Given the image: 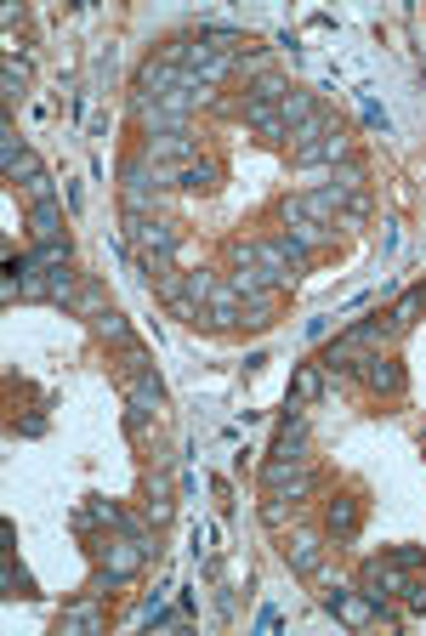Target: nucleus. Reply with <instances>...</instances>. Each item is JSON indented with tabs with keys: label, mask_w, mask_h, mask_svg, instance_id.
Returning <instances> with one entry per match:
<instances>
[{
	"label": "nucleus",
	"mask_w": 426,
	"mask_h": 636,
	"mask_svg": "<svg viewBox=\"0 0 426 636\" xmlns=\"http://www.w3.org/2000/svg\"><path fill=\"white\" fill-rule=\"evenodd\" d=\"M125 245L142 250V262L148 267H171L182 250V233L177 222H165V216H148V211H125Z\"/></svg>",
	"instance_id": "nucleus-1"
},
{
	"label": "nucleus",
	"mask_w": 426,
	"mask_h": 636,
	"mask_svg": "<svg viewBox=\"0 0 426 636\" xmlns=\"http://www.w3.org/2000/svg\"><path fill=\"white\" fill-rule=\"evenodd\" d=\"M324 614H336L347 631H370V625H404V619L392 614L387 602H375L364 585H341V580L324 591Z\"/></svg>",
	"instance_id": "nucleus-2"
},
{
	"label": "nucleus",
	"mask_w": 426,
	"mask_h": 636,
	"mask_svg": "<svg viewBox=\"0 0 426 636\" xmlns=\"http://www.w3.org/2000/svg\"><path fill=\"white\" fill-rule=\"evenodd\" d=\"M137 159H148V165H171V171H182V165H194V159H199V142L188 137V131H154V137H142Z\"/></svg>",
	"instance_id": "nucleus-3"
},
{
	"label": "nucleus",
	"mask_w": 426,
	"mask_h": 636,
	"mask_svg": "<svg viewBox=\"0 0 426 636\" xmlns=\"http://www.w3.org/2000/svg\"><path fill=\"white\" fill-rule=\"evenodd\" d=\"M358 585H364L375 602H392V597L409 591V568H398L392 557H370V563L358 568Z\"/></svg>",
	"instance_id": "nucleus-4"
},
{
	"label": "nucleus",
	"mask_w": 426,
	"mask_h": 636,
	"mask_svg": "<svg viewBox=\"0 0 426 636\" xmlns=\"http://www.w3.org/2000/svg\"><path fill=\"white\" fill-rule=\"evenodd\" d=\"M103 602L108 597H91V591H80V597L57 614V636H97L108 625V614H103Z\"/></svg>",
	"instance_id": "nucleus-5"
},
{
	"label": "nucleus",
	"mask_w": 426,
	"mask_h": 636,
	"mask_svg": "<svg viewBox=\"0 0 426 636\" xmlns=\"http://www.w3.org/2000/svg\"><path fill=\"white\" fill-rule=\"evenodd\" d=\"M142 517H148L154 529H165V523L177 517V489H171V472H165V466H154V472L142 477Z\"/></svg>",
	"instance_id": "nucleus-6"
},
{
	"label": "nucleus",
	"mask_w": 426,
	"mask_h": 636,
	"mask_svg": "<svg viewBox=\"0 0 426 636\" xmlns=\"http://www.w3.org/2000/svg\"><path fill=\"white\" fill-rule=\"evenodd\" d=\"M358 381H364L375 398H404V364H398L392 353L364 358V364H358Z\"/></svg>",
	"instance_id": "nucleus-7"
},
{
	"label": "nucleus",
	"mask_w": 426,
	"mask_h": 636,
	"mask_svg": "<svg viewBox=\"0 0 426 636\" xmlns=\"http://www.w3.org/2000/svg\"><path fill=\"white\" fill-rule=\"evenodd\" d=\"M358 523H364V506H358V495H330V500H324V534H330L336 546L358 540Z\"/></svg>",
	"instance_id": "nucleus-8"
},
{
	"label": "nucleus",
	"mask_w": 426,
	"mask_h": 636,
	"mask_svg": "<svg viewBox=\"0 0 426 636\" xmlns=\"http://www.w3.org/2000/svg\"><path fill=\"white\" fill-rule=\"evenodd\" d=\"M284 563H290V574H302V580H313L324 563V534L319 529H296L290 540H284Z\"/></svg>",
	"instance_id": "nucleus-9"
},
{
	"label": "nucleus",
	"mask_w": 426,
	"mask_h": 636,
	"mask_svg": "<svg viewBox=\"0 0 426 636\" xmlns=\"http://www.w3.org/2000/svg\"><path fill=\"white\" fill-rule=\"evenodd\" d=\"M23 222H29V239H35V245H46V239H69V233H63V199H40V205H29Z\"/></svg>",
	"instance_id": "nucleus-10"
},
{
	"label": "nucleus",
	"mask_w": 426,
	"mask_h": 636,
	"mask_svg": "<svg viewBox=\"0 0 426 636\" xmlns=\"http://www.w3.org/2000/svg\"><path fill=\"white\" fill-rule=\"evenodd\" d=\"M347 159H353V137H347V131H336V137L313 142L307 154H296V165H307V171H324V165H347Z\"/></svg>",
	"instance_id": "nucleus-11"
},
{
	"label": "nucleus",
	"mask_w": 426,
	"mask_h": 636,
	"mask_svg": "<svg viewBox=\"0 0 426 636\" xmlns=\"http://www.w3.org/2000/svg\"><path fill=\"white\" fill-rule=\"evenodd\" d=\"M239 114H245V125H250V131H256L262 142H290V125H284L279 108H267V103H245Z\"/></svg>",
	"instance_id": "nucleus-12"
},
{
	"label": "nucleus",
	"mask_w": 426,
	"mask_h": 636,
	"mask_svg": "<svg viewBox=\"0 0 426 636\" xmlns=\"http://www.w3.org/2000/svg\"><path fill=\"white\" fill-rule=\"evenodd\" d=\"M91 336L120 353V347H131V341H137V330H131V318H125V313H114V307H108V313L91 318Z\"/></svg>",
	"instance_id": "nucleus-13"
},
{
	"label": "nucleus",
	"mask_w": 426,
	"mask_h": 636,
	"mask_svg": "<svg viewBox=\"0 0 426 636\" xmlns=\"http://www.w3.org/2000/svg\"><path fill=\"white\" fill-rule=\"evenodd\" d=\"M336 131H341V120H336V114H330V108H319V114H313V120H307V125H296V131H290V154H307L313 142L336 137Z\"/></svg>",
	"instance_id": "nucleus-14"
},
{
	"label": "nucleus",
	"mask_w": 426,
	"mask_h": 636,
	"mask_svg": "<svg viewBox=\"0 0 426 636\" xmlns=\"http://www.w3.org/2000/svg\"><path fill=\"white\" fill-rule=\"evenodd\" d=\"M216 182H222V165H216V159H194V165L177 171V188H188V194H216Z\"/></svg>",
	"instance_id": "nucleus-15"
},
{
	"label": "nucleus",
	"mask_w": 426,
	"mask_h": 636,
	"mask_svg": "<svg viewBox=\"0 0 426 636\" xmlns=\"http://www.w3.org/2000/svg\"><path fill=\"white\" fill-rule=\"evenodd\" d=\"M205 324H211V330H233V324H245V301L222 284V290H216V301L205 307Z\"/></svg>",
	"instance_id": "nucleus-16"
},
{
	"label": "nucleus",
	"mask_w": 426,
	"mask_h": 636,
	"mask_svg": "<svg viewBox=\"0 0 426 636\" xmlns=\"http://www.w3.org/2000/svg\"><path fill=\"white\" fill-rule=\"evenodd\" d=\"M319 398H324V364L313 358V364H302L296 381H290V404L302 409V404H319Z\"/></svg>",
	"instance_id": "nucleus-17"
},
{
	"label": "nucleus",
	"mask_w": 426,
	"mask_h": 636,
	"mask_svg": "<svg viewBox=\"0 0 426 636\" xmlns=\"http://www.w3.org/2000/svg\"><path fill=\"white\" fill-rule=\"evenodd\" d=\"M319 97H313V91H302V86H290V97H284L279 103V114H284V125H290V131H296V125H307L313 120V114H319Z\"/></svg>",
	"instance_id": "nucleus-18"
},
{
	"label": "nucleus",
	"mask_w": 426,
	"mask_h": 636,
	"mask_svg": "<svg viewBox=\"0 0 426 636\" xmlns=\"http://www.w3.org/2000/svg\"><path fill=\"white\" fill-rule=\"evenodd\" d=\"M40 301L69 307L74 301V267H46V273H40Z\"/></svg>",
	"instance_id": "nucleus-19"
},
{
	"label": "nucleus",
	"mask_w": 426,
	"mask_h": 636,
	"mask_svg": "<svg viewBox=\"0 0 426 636\" xmlns=\"http://www.w3.org/2000/svg\"><path fill=\"white\" fill-rule=\"evenodd\" d=\"M284 233H290L302 250H319V245H330L341 228H336V222H284Z\"/></svg>",
	"instance_id": "nucleus-20"
},
{
	"label": "nucleus",
	"mask_w": 426,
	"mask_h": 636,
	"mask_svg": "<svg viewBox=\"0 0 426 636\" xmlns=\"http://www.w3.org/2000/svg\"><path fill=\"white\" fill-rule=\"evenodd\" d=\"M284 97H290V80H284V74H256V80H250V97H245V103H267V108H279Z\"/></svg>",
	"instance_id": "nucleus-21"
},
{
	"label": "nucleus",
	"mask_w": 426,
	"mask_h": 636,
	"mask_svg": "<svg viewBox=\"0 0 426 636\" xmlns=\"http://www.w3.org/2000/svg\"><path fill=\"white\" fill-rule=\"evenodd\" d=\"M216 290H222V284H216V273H205V267H194V273L182 279V296H188V301H199V307H211V301H216Z\"/></svg>",
	"instance_id": "nucleus-22"
},
{
	"label": "nucleus",
	"mask_w": 426,
	"mask_h": 636,
	"mask_svg": "<svg viewBox=\"0 0 426 636\" xmlns=\"http://www.w3.org/2000/svg\"><path fill=\"white\" fill-rule=\"evenodd\" d=\"M0 97H6V103H18L23 91H29V63H23V57H6V74H0Z\"/></svg>",
	"instance_id": "nucleus-23"
},
{
	"label": "nucleus",
	"mask_w": 426,
	"mask_h": 636,
	"mask_svg": "<svg viewBox=\"0 0 426 636\" xmlns=\"http://www.w3.org/2000/svg\"><path fill=\"white\" fill-rule=\"evenodd\" d=\"M74 313H86V318H97V313H108V301H103V290H97V284H80V290H74V301H69Z\"/></svg>",
	"instance_id": "nucleus-24"
},
{
	"label": "nucleus",
	"mask_w": 426,
	"mask_h": 636,
	"mask_svg": "<svg viewBox=\"0 0 426 636\" xmlns=\"http://www.w3.org/2000/svg\"><path fill=\"white\" fill-rule=\"evenodd\" d=\"M0 580H6V597H35V580H29L12 557H6V568H0Z\"/></svg>",
	"instance_id": "nucleus-25"
},
{
	"label": "nucleus",
	"mask_w": 426,
	"mask_h": 636,
	"mask_svg": "<svg viewBox=\"0 0 426 636\" xmlns=\"http://www.w3.org/2000/svg\"><path fill=\"white\" fill-rule=\"evenodd\" d=\"M120 370H125V375H142V370H154V358H148V347H142V341H131V347H120Z\"/></svg>",
	"instance_id": "nucleus-26"
},
{
	"label": "nucleus",
	"mask_w": 426,
	"mask_h": 636,
	"mask_svg": "<svg viewBox=\"0 0 426 636\" xmlns=\"http://www.w3.org/2000/svg\"><path fill=\"white\" fill-rule=\"evenodd\" d=\"M120 574H108V568L103 563H97V574H91V580H86V591H91V597H114V591H120Z\"/></svg>",
	"instance_id": "nucleus-27"
},
{
	"label": "nucleus",
	"mask_w": 426,
	"mask_h": 636,
	"mask_svg": "<svg viewBox=\"0 0 426 636\" xmlns=\"http://www.w3.org/2000/svg\"><path fill=\"white\" fill-rule=\"evenodd\" d=\"M330 182H341L347 194H358V182H364V165H358V159H347V165H336V177H330Z\"/></svg>",
	"instance_id": "nucleus-28"
},
{
	"label": "nucleus",
	"mask_w": 426,
	"mask_h": 636,
	"mask_svg": "<svg viewBox=\"0 0 426 636\" xmlns=\"http://www.w3.org/2000/svg\"><path fill=\"white\" fill-rule=\"evenodd\" d=\"M284 512H290V500H279V495L262 500V523H267V529H284Z\"/></svg>",
	"instance_id": "nucleus-29"
},
{
	"label": "nucleus",
	"mask_w": 426,
	"mask_h": 636,
	"mask_svg": "<svg viewBox=\"0 0 426 636\" xmlns=\"http://www.w3.org/2000/svg\"><path fill=\"white\" fill-rule=\"evenodd\" d=\"M387 557H392L398 568H421V563H426V551H421V546H392Z\"/></svg>",
	"instance_id": "nucleus-30"
},
{
	"label": "nucleus",
	"mask_w": 426,
	"mask_h": 636,
	"mask_svg": "<svg viewBox=\"0 0 426 636\" xmlns=\"http://www.w3.org/2000/svg\"><path fill=\"white\" fill-rule=\"evenodd\" d=\"M404 608H409V614H426V585H421V580H409V591H404Z\"/></svg>",
	"instance_id": "nucleus-31"
},
{
	"label": "nucleus",
	"mask_w": 426,
	"mask_h": 636,
	"mask_svg": "<svg viewBox=\"0 0 426 636\" xmlns=\"http://www.w3.org/2000/svg\"><path fill=\"white\" fill-rule=\"evenodd\" d=\"M46 432V415H23L18 421V438H40Z\"/></svg>",
	"instance_id": "nucleus-32"
},
{
	"label": "nucleus",
	"mask_w": 426,
	"mask_h": 636,
	"mask_svg": "<svg viewBox=\"0 0 426 636\" xmlns=\"http://www.w3.org/2000/svg\"><path fill=\"white\" fill-rule=\"evenodd\" d=\"M330 336V318H307V341H324Z\"/></svg>",
	"instance_id": "nucleus-33"
}]
</instances>
